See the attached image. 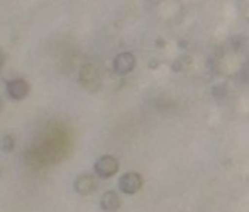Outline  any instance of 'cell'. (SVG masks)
Instances as JSON below:
<instances>
[{"label":"cell","instance_id":"6da1fadb","mask_svg":"<svg viewBox=\"0 0 249 212\" xmlns=\"http://www.w3.org/2000/svg\"><path fill=\"white\" fill-rule=\"evenodd\" d=\"M154 14L163 22H178L183 17V2L181 0H156Z\"/></svg>","mask_w":249,"mask_h":212},{"label":"cell","instance_id":"7a4b0ae2","mask_svg":"<svg viewBox=\"0 0 249 212\" xmlns=\"http://www.w3.org/2000/svg\"><path fill=\"white\" fill-rule=\"evenodd\" d=\"M244 56L237 51L236 48H227L224 49L222 53L217 58V63H219V72L222 75H236L239 70H243L244 66Z\"/></svg>","mask_w":249,"mask_h":212},{"label":"cell","instance_id":"3957f363","mask_svg":"<svg viewBox=\"0 0 249 212\" xmlns=\"http://www.w3.org/2000/svg\"><path fill=\"white\" fill-rule=\"evenodd\" d=\"M93 172L99 178H110L119 172V160L112 154H104L95 161Z\"/></svg>","mask_w":249,"mask_h":212},{"label":"cell","instance_id":"277c9868","mask_svg":"<svg viewBox=\"0 0 249 212\" xmlns=\"http://www.w3.org/2000/svg\"><path fill=\"white\" fill-rule=\"evenodd\" d=\"M142 183V176L136 172H129V173H124V175L119 178V190L125 195H134L141 190Z\"/></svg>","mask_w":249,"mask_h":212},{"label":"cell","instance_id":"5b68a950","mask_svg":"<svg viewBox=\"0 0 249 212\" xmlns=\"http://www.w3.org/2000/svg\"><path fill=\"white\" fill-rule=\"evenodd\" d=\"M78 80L87 90H97L100 87V72L97 70L95 65H83L80 70Z\"/></svg>","mask_w":249,"mask_h":212},{"label":"cell","instance_id":"8992f818","mask_svg":"<svg viewBox=\"0 0 249 212\" xmlns=\"http://www.w3.org/2000/svg\"><path fill=\"white\" fill-rule=\"evenodd\" d=\"M112 66H114V72L117 75H129L136 68V56L129 51H122L114 58V65Z\"/></svg>","mask_w":249,"mask_h":212},{"label":"cell","instance_id":"52a82bcc","mask_svg":"<svg viewBox=\"0 0 249 212\" xmlns=\"http://www.w3.org/2000/svg\"><path fill=\"white\" fill-rule=\"evenodd\" d=\"M73 187L80 195H90L97 190V178L90 173H82L75 178Z\"/></svg>","mask_w":249,"mask_h":212},{"label":"cell","instance_id":"ba28073f","mask_svg":"<svg viewBox=\"0 0 249 212\" xmlns=\"http://www.w3.org/2000/svg\"><path fill=\"white\" fill-rule=\"evenodd\" d=\"M31 87L24 78H14L7 82V94L12 100H22L24 97H27Z\"/></svg>","mask_w":249,"mask_h":212},{"label":"cell","instance_id":"9c48e42d","mask_svg":"<svg viewBox=\"0 0 249 212\" xmlns=\"http://www.w3.org/2000/svg\"><path fill=\"white\" fill-rule=\"evenodd\" d=\"M121 204H122V200H121V197H119V193L114 192V190H107L100 199V209L105 212H115V211H119Z\"/></svg>","mask_w":249,"mask_h":212},{"label":"cell","instance_id":"30bf717a","mask_svg":"<svg viewBox=\"0 0 249 212\" xmlns=\"http://www.w3.org/2000/svg\"><path fill=\"white\" fill-rule=\"evenodd\" d=\"M0 150L5 151V153L14 150V137L10 136V134H5V136L0 139Z\"/></svg>","mask_w":249,"mask_h":212},{"label":"cell","instance_id":"8fae6325","mask_svg":"<svg viewBox=\"0 0 249 212\" xmlns=\"http://www.w3.org/2000/svg\"><path fill=\"white\" fill-rule=\"evenodd\" d=\"M239 14L249 24V0H239Z\"/></svg>","mask_w":249,"mask_h":212},{"label":"cell","instance_id":"7c38bea8","mask_svg":"<svg viewBox=\"0 0 249 212\" xmlns=\"http://www.w3.org/2000/svg\"><path fill=\"white\" fill-rule=\"evenodd\" d=\"M3 63H5V56H3V53H0V68L3 66Z\"/></svg>","mask_w":249,"mask_h":212},{"label":"cell","instance_id":"4fadbf2b","mask_svg":"<svg viewBox=\"0 0 249 212\" xmlns=\"http://www.w3.org/2000/svg\"><path fill=\"white\" fill-rule=\"evenodd\" d=\"M0 105H2V102H0Z\"/></svg>","mask_w":249,"mask_h":212}]
</instances>
